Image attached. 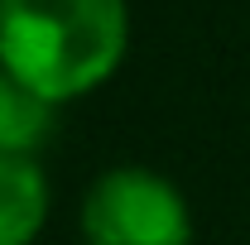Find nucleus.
<instances>
[{
    "label": "nucleus",
    "instance_id": "1",
    "mask_svg": "<svg viewBox=\"0 0 250 245\" xmlns=\"http://www.w3.org/2000/svg\"><path fill=\"white\" fill-rule=\"evenodd\" d=\"M125 0H0V67L43 101L92 92L125 58Z\"/></svg>",
    "mask_w": 250,
    "mask_h": 245
},
{
    "label": "nucleus",
    "instance_id": "3",
    "mask_svg": "<svg viewBox=\"0 0 250 245\" xmlns=\"http://www.w3.org/2000/svg\"><path fill=\"white\" fill-rule=\"evenodd\" d=\"M48 216L43 168L20 154H0V245H29Z\"/></svg>",
    "mask_w": 250,
    "mask_h": 245
},
{
    "label": "nucleus",
    "instance_id": "4",
    "mask_svg": "<svg viewBox=\"0 0 250 245\" xmlns=\"http://www.w3.org/2000/svg\"><path fill=\"white\" fill-rule=\"evenodd\" d=\"M48 130H53V101H43L39 92H29L24 82H15L0 67V154L34 159Z\"/></svg>",
    "mask_w": 250,
    "mask_h": 245
},
{
    "label": "nucleus",
    "instance_id": "2",
    "mask_svg": "<svg viewBox=\"0 0 250 245\" xmlns=\"http://www.w3.org/2000/svg\"><path fill=\"white\" fill-rule=\"evenodd\" d=\"M87 245H192L183 192L154 168H106L82 197Z\"/></svg>",
    "mask_w": 250,
    "mask_h": 245
}]
</instances>
